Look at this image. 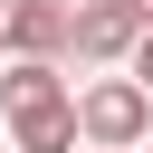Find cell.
<instances>
[{
	"label": "cell",
	"instance_id": "cell-3",
	"mask_svg": "<svg viewBox=\"0 0 153 153\" xmlns=\"http://www.w3.org/2000/svg\"><path fill=\"white\" fill-rule=\"evenodd\" d=\"M0 48L10 57H57L67 48V0H0Z\"/></svg>",
	"mask_w": 153,
	"mask_h": 153
},
{
	"label": "cell",
	"instance_id": "cell-8",
	"mask_svg": "<svg viewBox=\"0 0 153 153\" xmlns=\"http://www.w3.org/2000/svg\"><path fill=\"white\" fill-rule=\"evenodd\" d=\"M96 153H134V143H96Z\"/></svg>",
	"mask_w": 153,
	"mask_h": 153
},
{
	"label": "cell",
	"instance_id": "cell-6",
	"mask_svg": "<svg viewBox=\"0 0 153 153\" xmlns=\"http://www.w3.org/2000/svg\"><path fill=\"white\" fill-rule=\"evenodd\" d=\"M124 76H134V86H143V96H153V19H143V29H134V38H124Z\"/></svg>",
	"mask_w": 153,
	"mask_h": 153
},
{
	"label": "cell",
	"instance_id": "cell-2",
	"mask_svg": "<svg viewBox=\"0 0 153 153\" xmlns=\"http://www.w3.org/2000/svg\"><path fill=\"white\" fill-rule=\"evenodd\" d=\"M143 19H134V0H86V10H67V48L57 57H76V67H105V57H124V38H134Z\"/></svg>",
	"mask_w": 153,
	"mask_h": 153
},
{
	"label": "cell",
	"instance_id": "cell-7",
	"mask_svg": "<svg viewBox=\"0 0 153 153\" xmlns=\"http://www.w3.org/2000/svg\"><path fill=\"white\" fill-rule=\"evenodd\" d=\"M134 19H153V0H134Z\"/></svg>",
	"mask_w": 153,
	"mask_h": 153
},
{
	"label": "cell",
	"instance_id": "cell-1",
	"mask_svg": "<svg viewBox=\"0 0 153 153\" xmlns=\"http://www.w3.org/2000/svg\"><path fill=\"white\" fill-rule=\"evenodd\" d=\"M153 134V96L134 76H96L76 96V143H143Z\"/></svg>",
	"mask_w": 153,
	"mask_h": 153
},
{
	"label": "cell",
	"instance_id": "cell-4",
	"mask_svg": "<svg viewBox=\"0 0 153 153\" xmlns=\"http://www.w3.org/2000/svg\"><path fill=\"white\" fill-rule=\"evenodd\" d=\"M10 153H76V96L10 105Z\"/></svg>",
	"mask_w": 153,
	"mask_h": 153
},
{
	"label": "cell",
	"instance_id": "cell-5",
	"mask_svg": "<svg viewBox=\"0 0 153 153\" xmlns=\"http://www.w3.org/2000/svg\"><path fill=\"white\" fill-rule=\"evenodd\" d=\"M38 96H67L57 57H10V76H0V105H38Z\"/></svg>",
	"mask_w": 153,
	"mask_h": 153
}]
</instances>
